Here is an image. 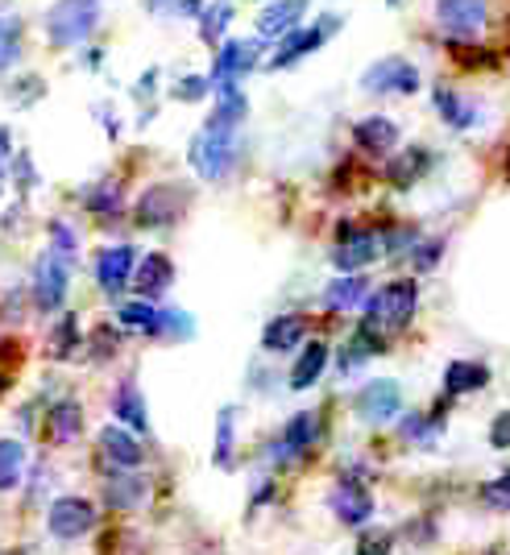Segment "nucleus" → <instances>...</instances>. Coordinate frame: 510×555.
I'll return each instance as SVG.
<instances>
[{"instance_id": "1", "label": "nucleus", "mask_w": 510, "mask_h": 555, "mask_svg": "<svg viewBox=\"0 0 510 555\" xmlns=\"http://www.w3.org/2000/svg\"><path fill=\"white\" fill-rule=\"evenodd\" d=\"M75 257H79L75 232H71L63 220H54V224H50L47 254L38 257V266H34V302H38L42 311L63 307L67 286H71V270H75Z\"/></svg>"}, {"instance_id": "15", "label": "nucleus", "mask_w": 510, "mask_h": 555, "mask_svg": "<svg viewBox=\"0 0 510 555\" xmlns=\"http://www.w3.org/2000/svg\"><path fill=\"white\" fill-rule=\"evenodd\" d=\"M353 145L370 158H395L398 154V125L391 116H366L353 125Z\"/></svg>"}, {"instance_id": "20", "label": "nucleus", "mask_w": 510, "mask_h": 555, "mask_svg": "<svg viewBox=\"0 0 510 555\" xmlns=\"http://www.w3.org/2000/svg\"><path fill=\"white\" fill-rule=\"evenodd\" d=\"M170 282H175V261H170L166 254H145L138 261L133 286H138L141 299H158V295H166Z\"/></svg>"}, {"instance_id": "36", "label": "nucleus", "mask_w": 510, "mask_h": 555, "mask_svg": "<svg viewBox=\"0 0 510 555\" xmlns=\"http://www.w3.org/2000/svg\"><path fill=\"white\" fill-rule=\"evenodd\" d=\"M208 92H212L208 75H183V79L170 88V95H175V100H183V104H195V100H204Z\"/></svg>"}, {"instance_id": "13", "label": "nucleus", "mask_w": 510, "mask_h": 555, "mask_svg": "<svg viewBox=\"0 0 510 555\" xmlns=\"http://www.w3.org/2000/svg\"><path fill=\"white\" fill-rule=\"evenodd\" d=\"M133 274H138V254L129 245H109V249L95 254V282H100V291L120 295L133 282Z\"/></svg>"}, {"instance_id": "5", "label": "nucleus", "mask_w": 510, "mask_h": 555, "mask_svg": "<svg viewBox=\"0 0 510 555\" xmlns=\"http://www.w3.org/2000/svg\"><path fill=\"white\" fill-rule=\"evenodd\" d=\"M262 50L266 42H257V38H229L225 47L216 50V59H212V92H229V88H241V79L250 75V70L262 63Z\"/></svg>"}, {"instance_id": "22", "label": "nucleus", "mask_w": 510, "mask_h": 555, "mask_svg": "<svg viewBox=\"0 0 510 555\" xmlns=\"http://www.w3.org/2000/svg\"><path fill=\"white\" fill-rule=\"evenodd\" d=\"M428 166H432V154L423 145H407L386 163V179L395 186H416L419 179H428Z\"/></svg>"}, {"instance_id": "43", "label": "nucleus", "mask_w": 510, "mask_h": 555, "mask_svg": "<svg viewBox=\"0 0 510 555\" xmlns=\"http://www.w3.org/2000/svg\"><path fill=\"white\" fill-rule=\"evenodd\" d=\"M71 345H75V324H71V320H63V327L54 332V357H67Z\"/></svg>"}, {"instance_id": "25", "label": "nucleus", "mask_w": 510, "mask_h": 555, "mask_svg": "<svg viewBox=\"0 0 510 555\" xmlns=\"http://www.w3.org/2000/svg\"><path fill=\"white\" fill-rule=\"evenodd\" d=\"M489 386V370L482 361H452L444 370V390L448 393H477Z\"/></svg>"}, {"instance_id": "8", "label": "nucleus", "mask_w": 510, "mask_h": 555, "mask_svg": "<svg viewBox=\"0 0 510 555\" xmlns=\"http://www.w3.org/2000/svg\"><path fill=\"white\" fill-rule=\"evenodd\" d=\"M436 25L452 47H469L489 25V0H436Z\"/></svg>"}, {"instance_id": "9", "label": "nucleus", "mask_w": 510, "mask_h": 555, "mask_svg": "<svg viewBox=\"0 0 510 555\" xmlns=\"http://www.w3.org/2000/svg\"><path fill=\"white\" fill-rule=\"evenodd\" d=\"M187 208V191L179 183H154L141 191L138 199V224L141 229H166V224H175Z\"/></svg>"}, {"instance_id": "24", "label": "nucleus", "mask_w": 510, "mask_h": 555, "mask_svg": "<svg viewBox=\"0 0 510 555\" xmlns=\"http://www.w3.org/2000/svg\"><path fill=\"white\" fill-rule=\"evenodd\" d=\"M324 370H328V345L324 340L303 345L299 361H295V370H291V390H311Z\"/></svg>"}, {"instance_id": "28", "label": "nucleus", "mask_w": 510, "mask_h": 555, "mask_svg": "<svg viewBox=\"0 0 510 555\" xmlns=\"http://www.w3.org/2000/svg\"><path fill=\"white\" fill-rule=\"evenodd\" d=\"M25 461H29V452L22 440H0V493L22 486Z\"/></svg>"}, {"instance_id": "4", "label": "nucleus", "mask_w": 510, "mask_h": 555, "mask_svg": "<svg viewBox=\"0 0 510 555\" xmlns=\"http://www.w3.org/2000/svg\"><path fill=\"white\" fill-rule=\"evenodd\" d=\"M100 0H54L47 9V38L54 50H79L100 25Z\"/></svg>"}, {"instance_id": "18", "label": "nucleus", "mask_w": 510, "mask_h": 555, "mask_svg": "<svg viewBox=\"0 0 510 555\" xmlns=\"http://www.w3.org/2000/svg\"><path fill=\"white\" fill-rule=\"evenodd\" d=\"M316 440H320V415H316V411H299V415L282 427V440H279V448H275V456H279V461L303 456Z\"/></svg>"}, {"instance_id": "21", "label": "nucleus", "mask_w": 510, "mask_h": 555, "mask_svg": "<svg viewBox=\"0 0 510 555\" xmlns=\"http://www.w3.org/2000/svg\"><path fill=\"white\" fill-rule=\"evenodd\" d=\"M361 302H370V278L366 274H345L328 282V291H324L328 311H357Z\"/></svg>"}, {"instance_id": "17", "label": "nucleus", "mask_w": 510, "mask_h": 555, "mask_svg": "<svg viewBox=\"0 0 510 555\" xmlns=\"http://www.w3.org/2000/svg\"><path fill=\"white\" fill-rule=\"evenodd\" d=\"M328 506H332V514H336L341 522H348V527H361V522L373 514V498H370V489H366V486H357V481H341V486L332 489Z\"/></svg>"}, {"instance_id": "3", "label": "nucleus", "mask_w": 510, "mask_h": 555, "mask_svg": "<svg viewBox=\"0 0 510 555\" xmlns=\"http://www.w3.org/2000/svg\"><path fill=\"white\" fill-rule=\"evenodd\" d=\"M419 307V286L411 278H395L386 286H378L366 302V327L378 332V336H391V332H403V327L416 320Z\"/></svg>"}, {"instance_id": "45", "label": "nucleus", "mask_w": 510, "mask_h": 555, "mask_svg": "<svg viewBox=\"0 0 510 555\" xmlns=\"http://www.w3.org/2000/svg\"><path fill=\"white\" fill-rule=\"evenodd\" d=\"M507 179H510V150H507Z\"/></svg>"}, {"instance_id": "34", "label": "nucleus", "mask_w": 510, "mask_h": 555, "mask_svg": "<svg viewBox=\"0 0 510 555\" xmlns=\"http://www.w3.org/2000/svg\"><path fill=\"white\" fill-rule=\"evenodd\" d=\"M145 4H150L158 17H195V22H200L204 9H208L204 0H145Z\"/></svg>"}, {"instance_id": "19", "label": "nucleus", "mask_w": 510, "mask_h": 555, "mask_svg": "<svg viewBox=\"0 0 510 555\" xmlns=\"http://www.w3.org/2000/svg\"><path fill=\"white\" fill-rule=\"evenodd\" d=\"M100 456L113 464V468H138L145 461L138 436L129 427H104L100 431Z\"/></svg>"}, {"instance_id": "37", "label": "nucleus", "mask_w": 510, "mask_h": 555, "mask_svg": "<svg viewBox=\"0 0 510 555\" xmlns=\"http://www.w3.org/2000/svg\"><path fill=\"white\" fill-rule=\"evenodd\" d=\"M395 547V534L391 531H366L361 543H357V555H391Z\"/></svg>"}, {"instance_id": "12", "label": "nucleus", "mask_w": 510, "mask_h": 555, "mask_svg": "<svg viewBox=\"0 0 510 555\" xmlns=\"http://www.w3.org/2000/svg\"><path fill=\"white\" fill-rule=\"evenodd\" d=\"M47 527L54 539L71 543V539H79V534H88L95 527V506L88 498H59L47 514Z\"/></svg>"}, {"instance_id": "14", "label": "nucleus", "mask_w": 510, "mask_h": 555, "mask_svg": "<svg viewBox=\"0 0 510 555\" xmlns=\"http://www.w3.org/2000/svg\"><path fill=\"white\" fill-rule=\"evenodd\" d=\"M398 411H403V390L391 377H378V382L361 386V393H357V415L366 423H391Z\"/></svg>"}, {"instance_id": "10", "label": "nucleus", "mask_w": 510, "mask_h": 555, "mask_svg": "<svg viewBox=\"0 0 510 555\" xmlns=\"http://www.w3.org/2000/svg\"><path fill=\"white\" fill-rule=\"evenodd\" d=\"M341 17H324V22H316V25H299L291 38H282V47L270 54V67L282 70V67H295L299 59H307V54H316V50L324 47L328 38L341 29Z\"/></svg>"}, {"instance_id": "11", "label": "nucleus", "mask_w": 510, "mask_h": 555, "mask_svg": "<svg viewBox=\"0 0 510 555\" xmlns=\"http://www.w3.org/2000/svg\"><path fill=\"white\" fill-rule=\"evenodd\" d=\"M432 104H436V113L448 129H457V133H469L473 125H482V116H486V104L477 100V95H464L457 88H432Z\"/></svg>"}, {"instance_id": "33", "label": "nucleus", "mask_w": 510, "mask_h": 555, "mask_svg": "<svg viewBox=\"0 0 510 555\" xmlns=\"http://www.w3.org/2000/svg\"><path fill=\"white\" fill-rule=\"evenodd\" d=\"M232 427H237V411L225 406L220 418H216V464H220V468L232 464Z\"/></svg>"}, {"instance_id": "35", "label": "nucleus", "mask_w": 510, "mask_h": 555, "mask_svg": "<svg viewBox=\"0 0 510 555\" xmlns=\"http://www.w3.org/2000/svg\"><path fill=\"white\" fill-rule=\"evenodd\" d=\"M141 493H145V481H138V477H125V481H113V486H109V506H116V509L138 506Z\"/></svg>"}, {"instance_id": "16", "label": "nucleus", "mask_w": 510, "mask_h": 555, "mask_svg": "<svg viewBox=\"0 0 510 555\" xmlns=\"http://www.w3.org/2000/svg\"><path fill=\"white\" fill-rule=\"evenodd\" d=\"M307 13V0H270L262 13H257V38H291L303 25Z\"/></svg>"}, {"instance_id": "29", "label": "nucleus", "mask_w": 510, "mask_h": 555, "mask_svg": "<svg viewBox=\"0 0 510 555\" xmlns=\"http://www.w3.org/2000/svg\"><path fill=\"white\" fill-rule=\"evenodd\" d=\"M232 25V0H212L208 9H204V17H200V38L208 42V47H225V29Z\"/></svg>"}, {"instance_id": "31", "label": "nucleus", "mask_w": 510, "mask_h": 555, "mask_svg": "<svg viewBox=\"0 0 510 555\" xmlns=\"http://www.w3.org/2000/svg\"><path fill=\"white\" fill-rule=\"evenodd\" d=\"M120 324L138 327V332H150V336H158V327H163V307H154L150 299L125 302V307H120Z\"/></svg>"}, {"instance_id": "41", "label": "nucleus", "mask_w": 510, "mask_h": 555, "mask_svg": "<svg viewBox=\"0 0 510 555\" xmlns=\"http://www.w3.org/2000/svg\"><path fill=\"white\" fill-rule=\"evenodd\" d=\"M436 427H441V423H428L423 415L403 418V436H407V440H432V436H436Z\"/></svg>"}, {"instance_id": "42", "label": "nucleus", "mask_w": 510, "mask_h": 555, "mask_svg": "<svg viewBox=\"0 0 510 555\" xmlns=\"http://www.w3.org/2000/svg\"><path fill=\"white\" fill-rule=\"evenodd\" d=\"M489 443L494 448H510V411H502V415L489 423Z\"/></svg>"}, {"instance_id": "30", "label": "nucleus", "mask_w": 510, "mask_h": 555, "mask_svg": "<svg viewBox=\"0 0 510 555\" xmlns=\"http://www.w3.org/2000/svg\"><path fill=\"white\" fill-rule=\"evenodd\" d=\"M47 427H50V440L54 443H71L79 431H84V411H79L75 402H59V406L50 411Z\"/></svg>"}, {"instance_id": "32", "label": "nucleus", "mask_w": 510, "mask_h": 555, "mask_svg": "<svg viewBox=\"0 0 510 555\" xmlns=\"http://www.w3.org/2000/svg\"><path fill=\"white\" fill-rule=\"evenodd\" d=\"M17 59H22V22L0 17V70H9Z\"/></svg>"}, {"instance_id": "23", "label": "nucleus", "mask_w": 510, "mask_h": 555, "mask_svg": "<svg viewBox=\"0 0 510 555\" xmlns=\"http://www.w3.org/2000/svg\"><path fill=\"white\" fill-rule=\"evenodd\" d=\"M303 336H307V320L303 315H279L262 332V348L266 352H291V348L303 345Z\"/></svg>"}, {"instance_id": "2", "label": "nucleus", "mask_w": 510, "mask_h": 555, "mask_svg": "<svg viewBox=\"0 0 510 555\" xmlns=\"http://www.w3.org/2000/svg\"><path fill=\"white\" fill-rule=\"evenodd\" d=\"M237 129L241 125H232L216 113L200 125V133L191 138V150H187V163L200 179H208V183L229 179L232 163H237Z\"/></svg>"}, {"instance_id": "40", "label": "nucleus", "mask_w": 510, "mask_h": 555, "mask_svg": "<svg viewBox=\"0 0 510 555\" xmlns=\"http://www.w3.org/2000/svg\"><path fill=\"white\" fill-rule=\"evenodd\" d=\"M195 327L187 320L183 311H175V307H166L163 311V327H158V336H191Z\"/></svg>"}, {"instance_id": "26", "label": "nucleus", "mask_w": 510, "mask_h": 555, "mask_svg": "<svg viewBox=\"0 0 510 555\" xmlns=\"http://www.w3.org/2000/svg\"><path fill=\"white\" fill-rule=\"evenodd\" d=\"M113 415L125 423V427H133V431H145L150 427V415H145V398L133 382H120V390L113 398Z\"/></svg>"}, {"instance_id": "44", "label": "nucleus", "mask_w": 510, "mask_h": 555, "mask_svg": "<svg viewBox=\"0 0 510 555\" xmlns=\"http://www.w3.org/2000/svg\"><path fill=\"white\" fill-rule=\"evenodd\" d=\"M9 158H13V138H9V129L0 125V170L9 166Z\"/></svg>"}, {"instance_id": "7", "label": "nucleus", "mask_w": 510, "mask_h": 555, "mask_svg": "<svg viewBox=\"0 0 510 555\" xmlns=\"http://www.w3.org/2000/svg\"><path fill=\"white\" fill-rule=\"evenodd\" d=\"M386 254L382 249V236L366 224H341L336 232V245H332V266L341 274H361L366 266H373L378 257Z\"/></svg>"}, {"instance_id": "39", "label": "nucleus", "mask_w": 510, "mask_h": 555, "mask_svg": "<svg viewBox=\"0 0 510 555\" xmlns=\"http://www.w3.org/2000/svg\"><path fill=\"white\" fill-rule=\"evenodd\" d=\"M441 254H444L441 236H432V241H419V245H416V270H436Z\"/></svg>"}, {"instance_id": "38", "label": "nucleus", "mask_w": 510, "mask_h": 555, "mask_svg": "<svg viewBox=\"0 0 510 555\" xmlns=\"http://www.w3.org/2000/svg\"><path fill=\"white\" fill-rule=\"evenodd\" d=\"M482 498H486V506H494V509H510V473L494 477V481L482 489Z\"/></svg>"}, {"instance_id": "6", "label": "nucleus", "mask_w": 510, "mask_h": 555, "mask_svg": "<svg viewBox=\"0 0 510 555\" xmlns=\"http://www.w3.org/2000/svg\"><path fill=\"white\" fill-rule=\"evenodd\" d=\"M423 88L419 67L403 54H386L361 70V92L370 95H416Z\"/></svg>"}, {"instance_id": "27", "label": "nucleus", "mask_w": 510, "mask_h": 555, "mask_svg": "<svg viewBox=\"0 0 510 555\" xmlns=\"http://www.w3.org/2000/svg\"><path fill=\"white\" fill-rule=\"evenodd\" d=\"M88 211H95V220H120V211H125V191H120V183H113V179H104V183H95L92 191H88Z\"/></svg>"}]
</instances>
